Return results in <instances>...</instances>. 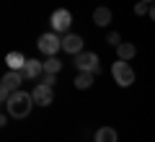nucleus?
<instances>
[{
	"label": "nucleus",
	"instance_id": "nucleus-3",
	"mask_svg": "<svg viewBox=\"0 0 155 142\" xmlns=\"http://www.w3.org/2000/svg\"><path fill=\"white\" fill-rule=\"evenodd\" d=\"M26 80V75H23V70H8L5 75H3V80H0V98L5 101L11 93L21 91V83Z\"/></svg>",
	"mask_w": 155,
	"mask_h": 142
},
{
	"label": "nucleus",
	"instance_id": "nucleus-16",
	"mask_svg": "<svg viewBox=\"0 0 155 142\" xmlns=\"http://www.w3.org/2000/svg\"><path fill=\"white\" fill-rule=\"evenodd\" d=\"M106 44H111V47H119V44H122V36H119V31H109L106 34Z\"/></svg>",
	"mask_w": 155,
	"mask_h": 142
},
{
	"label": "nucleus",
	"instance_id": "nucleus-12",
	"mask_svg": "<svg viewBox=\"0 0 155 142\" xmlns=\"http://www.w3.org/2000/svg\"><path fill=\"white\" fill-rule=\"evenodd\" d=\"M93 23H96V26H109V23H111V11L106 5H98L93 11Z\"/></svg>",
	"mask_w": 155,
	"mask_h": 142
},
{
	"label": "nucleus",
	"instance_id": "nucleus-20",
	"mask_svg": "<svg viewBox=\"0 0 155 142\" xmlns=\"http://www.w3.org/2000/svg\"><path fill=\"white\" fill-rule=\"evenodd\" d=\"M142 3H155V0H142Z\"/></svg>",
	"mask_w": 155,
	"mask_h": 142
},
{
	"label": "nucleus",
	"instance_id": "nucleus-7",
	"mask_svg": "<svg viewBox=\"0 0 155 142\" xmlns=\"http://www.w3.org/2000/svg\"><path fill=\"white\" fill-rule=\"evenodd\" d=\"M34 96V104L36 106H49L52 101H54V91H52V85H44V83H36L31 91Z\"/></svg>",
	"mask_w": 155,
	"mask_h": 142
},
{
	"label": "nucleus",
	"instance_id": "nucleus-5",
	"mask_svg": "<svg viewBox=\"0 0 155 142\" xmlns=\"http://www.w3.org/2000/svg\"><path fill=\"white\" fill-rule=\"evenodd\" d=\"M75 67H78L80 72H93V75H101L98 54H93V52H80V54H75Z\"/></svg>",
	"mask_w": 155,
	"mask_h": 142
},
{
	"label": "nucleus",
	"instance_id": "nucleus-11",
	"mask_svg": "<svg viewBox=\"0 0 155 142\" xmlns=\"http://www.w3.org/2000/svg\"><path fill=\"white\" fill-rule=\"evenodd\" d=\"M5 65H8V70H23V67H26V57H23L21 52H8Z\"/></svg>",
	"mask_w": 155,
	"mask_h": 142
},
{
	"label": "nucleus",
	"instance_id": "nucleus-8",
	"mask_svg": "<svg viewBox=\"0 0 155 142\" xmlns=\"http://www.w3.org/2000/svg\"><path fill=\"white\" fill-rule=\"evenodd\" d=\"M62 52H67V54H80L83 52V39L78 36V34H65L62 36Z\"/></svg>",
	"mask_w": 155,
	"mask_h": 142
},
{
	"label": "nucleus",
	"instance_id": "nucleus-2",
	"mask_svg": "<svg viewBox=\"0 0 155 142\" xmlns=\"http://www.w3.org/2000/svg\"><path fill=\"white\" fill-rule=\"evenodd\" d=\"M111 75H114V83L119 88H129L134 83V70H132V65H129L127 60H119L116 57V62L111 65Z\"/></svg>",
	"mask_w": 155,
	"mask_h": 142
},
{
	"label": "nucleus",
	"instance_id": "nucleus-18",
	"mask_svg": "<svg viewBox=\"0 0 155 142\" xmlns=\"http://www.w3.org/2000/svg\"><path fill=\"white\" fill-rule=\"evenodd\" d=\"M54 78H57V75H52V72H44V75L39 78V83H44V85H54Z\"/></svg>",
	"mask_w": 155,
	"mask_h": 142
},
{
	"label": "nucleus",
	"instance_id": "nucleus-9",
	"mask_svg": "<svg viewBox=\"0 0 155 142\" xmlns=\"http://www.w3.org/2000/svg\"><path fill=\"white\" fill-rule=\"evenodd\" d=\"M23 75H26V80H34V83H39V78L44 75V62H39V60H26Z\"/></svg>",
	"mask_w": 155,
	"mask_h": 142
},
{
	"label": "nucleus",
	"instance_id": "nucleus-19",
	"mask_svg": "<svg viewBox=\"0 0 155 142\" xmlns=\"http://www.w3.org/2000/svg\"><path fill=\"white\" fill-rule=\"evenodd\" d=\"M147 16H150V21H155V3H150V13Z\"/></svg>",
	"mask_w": 155,
	"mask_h": 142
},
{
	"label": "nucleus",
	"instance_id": "nucleus-13",
	"mask_svg": "<svg viewBox=\"0 0 155 142\" xmlns=\"http://www.w3.org/2000/svg\"><path fill=\"white\" fill-rule=\"evenodd\" d=\"M93 80H96L93 72H80V70H78V75H75V88H78V91H88V88L93 85Z\"/></svg>",
	"mask_w": 155,
	"mask_h": 142
},
{
	"label": "nucleus",
	"instance_id": "nucleus-6",
	"mask_svg": "<svg viewBox=\"0 0 155 142\" xmlns=\"http://www.w3.org/2000/svg\"><path fill=\"white\" fill-rule=\"evenodd\" d=\"M49 23H52V31H57V34H70V26H72V13L67 11V8H57V11L52 13Z\"/></svg>",
	"mask_w": 155,
	"mask_h": 142
},
{
	"label": "nucleus",
	"instance_id": "nucleus-15",
	"mask_svg": "<svg viewBox=\"0 0 155 142\" xmlns=\"http://www.w3.org/2000/svg\"><path fill=\"white\" fill-rule=\"evenodd\" d=\"M60 70H62V62L57 60V57H47V60H44V72H52V75H57Z\"/></svg>",
	"mask_w": 155,
	"mask_h": 142
},
{
	"label": "nucleus",
	"instance_id": "nucleus-1",
	"mask_svg": "<svg viewBox=\"0 0 155 142\" xmlns=\"http://www.w3.org/2000/svg\"><path fill=\"white\" fill-rule=\"evenodd\" d=\"M3 104H5V111L11 114V119H26L31 114V109H34V96L26 93V91H16Z\"/></svg>",
	"mask_w": 155,
	"mask_h": 142
},
{
	"label": "nucleus",
	"instance_id": "nucleus-14",
	"mask_svg": "<svg viewBox=\"0 0 155 142\" xmlns=\"http://www.w3.org/2000/svg\"><path fill=\"white\" fill-rule=\"evenodd\" d=\"M134 54H137V47L129 44V41H122L119 47H116V57H119V60H127V62H129Z\"/></svg>",
	"mask_w": 155,
	"mask_h": 142
},
{
	"label": "nucleus",
	"instance_id": "nucleus-4",
	"mask_svg": "<svg viewBox=\"0 0 155 142\" xmlns=\"http://www.w3.org/2000/svg\"><path fill=\"white\" fill-rule=\"evenodd\" d=\"M36 47H39V52H41V54L54 57L57 49H62V39H60V34H57V31H47V34H41V36H39Z\"/></svg>",
	"mask_w": 155,
	"mask_h": 142
},
{
	"label": "nucleus",
	"instance_id": "nucleus-17",
	"mask_svg": "<svg viewBox=\"0 0 155 142\" xmlns=\"http://www.w3.org/2000/svg\"><path fill=\"white\" fill-rule=\"evenodd\" d=\"M134 13H137V16H147V13H150V3H142V0H137Z\"/></svg>",
	"mask_w": 155,
	"mask_h": 142
},
{
	"label": "nucleus",
	"instance_id": "nucleus-10",
	"mask_svg": "<svg viewBox=\"0 0 155 142\" xmlns=\"http://www.w3.org/2000/svg\"><path fill=\"white\" fill-rule=\"evenodd\" d=\"M93 140L96 142H119V134H116L114 127H98L96 134H93Z\"/></svg>",
	"mask_w": 155,
	"mask_h": 142
}]
</instances>
